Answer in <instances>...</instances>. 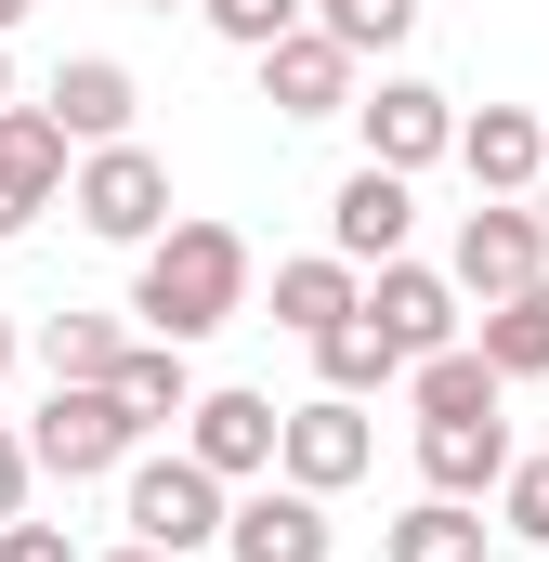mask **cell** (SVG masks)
I'll return each instance as SVG.
<instances>
[{
	"mask_svg": "<svg viewBox=\"0 0 549 562\" xmlns=\"http://www.w3.org/2000/svg\"><path fill=\"white\" fill-rule=\"evenodd\" d=\"M249 288H262L249 236H236V223H210V210H183L157 249H132V327L197 353L210 327H236V314H249Z\"/></svg>",
	"mask_w": 549,
	"mask_h": 562,
	"instance_id": "6da1fadb",
	"label": "cell"
},
{
	"mask_svg": "<svg viewBox=\"0 0 549 562\" xmlns=\"http://www.w3.org/2000/svg\"><path fill=\"white\" fill-rule=\"evenodd\" d=\"M119 524H132L144 550L197 562V550H223V524H236V484H223L197 445H170V458H132V471H119Z\"/></svg>",
	"mask_w": 549,
	"mask_h": 562,
	"instance_id": "7a4b0ae2",
	"label": "cell"
},
{
	"mask_svg": "<svg viewBox=\"0 0 549 562\" xmlns=\"http://www.w3.org/2000/svg\"><path fill=\"white\" fill-rule=\"evenodd\" d=\"M26 445H40V471L53 484H119L144 458V419H132V393L119 380H53L40 393V419H26Z\"/></svg>",
	"mask_w": 549,
	"mask_h": 562,
	"instance_id": "3957f363",
	"label": "cell"
},
{
	"mask_svg": "<svg viewBox=\"0 0 549 562\" xmlns=\"http://www.w3.org/2000/svg\"><path fill=\"white\" fill-rule=\"evenodd\" d=\"M66 210H79V236H105V249H157L183 210H170V157L157 144H92L79 157V183H66Z\"/></svg>",
	"mask_w": 549,
	"mask_h": 562,
	"instance_id": "277c9868",
	"label": "cell"
},
{
	"mask_svg": "<svg viewBox=\"0 0 549 562\" xmlns=\"http://www.w3.org/2000/svg\"><path fill=\"white\" fill-rule=\"evenodd\" d=\"M458 301L484 314V301H524V288L549 276V223H537V196H484L471 223H458Z\"/></svg>",
	"mask_w": 549,
	"mask_h": 562,
	"instance_id": "5b68a950",
	"label": "cell"
},
{
	"mask_svg": "<svg viewBox=\"0 0 549 562\" xmlns=\"http://www.w3.org/2000/svg\"><path fill=\"white\" fill-rule=\"evenodd\" d=\"M354 144H367V157H380V170H445V157H458V92H432V79H406V66H393V79H380V92H354Z\"/></svg>",
	"mask_w": 549,
	"mask_h": 562,
	"instance_id": "8992f818",
	"label": "cell"
},
{
	"mask_svg": "<svg viewBox=\"0 0 549 562\" xmlns=\"http://www.w3.org/2000/svg\"><path fill=\"white\" fill-rule=\"evenodd\" d=\"M223 562H340V524H327V497L314 484H236V524H223Z\"/></svg>",
	"mask_w": 549,
	"mask_h": 562,
	"instance_id": "52a82bcc",
	"label": "cell"
},
{
	"mask_svg": "<svg viewBox=\"0 0 549 562\" xmlns=\"http://www.w3.org/2000/svg\"><path fill=\"white\" fill-rule=\"evenodd\" d=\"M183 445H197L223 484H262L274 458H288V406H274V393H249V380H210V393L183 406Z\"/></svg>",
	"mask_w": 549,
	"mask_h": 562,
	"instance_id": "ba28073f",
	"label": "cell"
},
{
	"mask_svg": "<svg viewBox=\"0 0 549 562\" xmlns=\"http://www.w3.org/2000/svg\"><path fill=\"white\" fill-rule=\"evenodd\" d=\"M406 236H418V183H406V170H380V157H354L340 196H327V249L380 276V262H406Z\"/></svg>",
	"mask_w": 549,
	"mask_h": 562,
	"instance_id": "9c48e42d",
	"label": "cell"
},
{
	"mask_svg": "<svg viewBox=\"0 0 549 562\" xmlns=\"http://www.w3.org/2000/svg\"><path fill=\"white\" fill-rule=\"evenodd\" d=\"M66 183H79V144H66V119H53V105H13V119H0V249H13V236H26V223L66 196Z\"/></svg>",
	"mask_w": 549,
	"mask_h": 562,
	"instance_id": "30bf717a",
	"label": "cell"
},
{
	"mask_svg": "<svg viewBox=\"0 0 549 562\" xmlns=\"http://www.w3.org/2000/svg\"><path fill=\"white\" fill-rule=\"evenodd\" d=\"M249 66H262V105H274V119H354V66H367V53L327 40V26H288L274 53H249Z\"/></svg>",
	"mask_w": 549,
	"mask_h": 562,
	"instance_id": "8fae6325",
	"label": "cell"
},
{
	"mask_svg": "<svg viewBox=\"0 0 549 562\" xmlns=\"http://www.w3.org/2000/svg\"><path fill=\"white\" fill-rule=\"evenodd\" d=\"M288 484H314V497H340V484H367L380 471V431L354 393H314V406H288V458H274Z\"/></svg>",
	"mask_w": 549,
	"mask_h": 562,
	"instance_id": "7c38bea8",
	"label": "cell"
},
{
	"mask_svg": "<svg viewBox=\"0 0 549 562\" xmlns=\"http://www.w3.org/2000/svg\"><path fill=\"white\" fill-rule=\"evenodd\" d=\"M367 314L406 340V367H432V353L471 340V301H458V276H432V262H380L367 276Z\"/></svg>",
	"mask_w": 549,
	"mask_h": 562,
	"instance_id": "4fadbf2b",
	"label": "cell"
},
{
	"mask_svg": "<svg viewBox=\"0 0 549 562\" xmlns=\"http://www.w3.org/2000/svg\"><path fill=\"white\" fill-rule=\"evenodd\" d=\"M40 105L66 119V144H79V157H92V144H132V119H144V79L119 66V53H66Z\"/></svg>",
	"mask_w": 549,
	"mask_h": 562,
	"instance_id": "5bb4252c",
	"label": "cell"
},
{
	"mask_svg": "<svg viewBox=\"0 0 549 562\" xmlns=\"http://www.w3.org/2000/svg\"><path fill=\"white\" fill-rule=\"evenodd\" d=\"M458 170H471V196H537L549 119L537 105H471V119H458Z\"/></svg>",
	"mask_w": 549,
	"mask_h": 562,
	"instance_id": "9a60e30c",
	"label": "cell"
},
{
	"mask_svg": "<svg viewBox=\"0 0 549 562\" xmlns=\"http://www.w3.org/2000/svg\"><path fill=\"white\" fill-rule=\"evenodd\" d=\"M511 484V419H418V497H497Z\"/></svg>",
	"mask_w": 549,
	"mask_h": 562,
	"instance_id": "2e32d148",
	"label": "cell"
},
{
	"mask_svg": "<svg viewBox=\"0 0 549 562\" xmlns=\"http://www.w3.org/2000/svg\"><path fill=\"white\" fill-rule=\"evenodd\" d=\"M340 314H367V262H340V249L274 262V327H288V340H327Z\"/></svg>",
	"mask_w": 549,
	"mask_h": 562,
	"instance_id": "e0dca14e",
	"label": "cell"
},
{
	"mask_svg": "<svg viewBox=\"0 0 549 562\" xmlns=\"http://www.w3.org/2000/svg\"><path fill=\"white\" fill-rule=\"evenodd\" d=\"M406 380V340L380 327V314H340L327 340H314V393H354V406H380Z\"/></svg>",
	"mask_w": 549,
	"mask_h": 562,
	"instance_id": "ac0fdd59",
	"label": "cell"
},
{
	"mask_svg": "<svg viewBox=\"0 0 549 562\" xmlns=\"http://www.w3.org/2000/svg\"><path fill=\"white\" fill-rule=\"evenodd\" d=\"M406 406H418V419H497V406H511V380H497V353H484V340H458V353L406 367Z\"/></svg>",
	"mask_w": 549,
	"mask_h": 562,
	"instance_id": "d6986e66",
	"label": "cell"
},
{
	"mask_svg": "<svg viewBox=\"0 0 549 562\" xmlns=\"http://www.w3.org/2000/svg\"><path fill=\"white\" fill-rule=\"evenodd\" d=\"M484 497H418V510H393V537H380V562H484Z\"/></svg>",
	"mask_w": 549,
	"mask_h": 562,
	"instance_id": "ffe728a7",
	"label": "cell"
},
{
	"mask_svg": "<svg viewBox=\"0 0 549 562\" xmlns=\"http://www.w3.org/2000/svg\"><path fill=\"white\" fill-rule=\"evenodd\" d=\"M132 340L144 327H119V314H40V380H119Z\"/></svg>",
	"mask_w": 549,
	"mask_h": 562,
	"instance_id": "44dd1931",
	"label": "cell"
},
{
	"mask_svg": "<svg viewBox=\"0 0 549 562\" xmlns=\"http://www.w3.org/2000/svg\"><path fill=\"white\" fill-rule=\"evenodd\" d=\"M471 340L497 353V380H549V276L524 288V301H484V314H471Z\"/></svg>",
	"mask_w": 549,
	"mask_h": 562,
	"instance_id": "7402d4cb",
	"label": "cell"
},
{
	"mask_svg": "<svg viewBox=\"0 0 549 562\" xmlns=\"http://www.w3.org/2000/svg\"><path fill=\"white\" fill-rule=\"evenodd\" d=\"M119 393H132V419H144V431H170L183 406H197V393H210V380L183 367V340H132V367H119Z\"/></svg>",
	"mask_w": 549,
	"mask_h": 562,
	"instance_id": "603a6c76",
	"label": "cell"
},
{
	"mask_svg": "<svg viewBox=\"0 0 549 562\" xmlns=\"http://www.w3.org/2000/svg\"><path fill=\"white\" fill-rule=\"evenodd\" d=\"M314 26L354 40V53H406V40H418V0H314Z\"/></svg>",
	"mask_w": 549,
	"mask_h": 562,
	"instance_id": "cb8c5ba5",
	"label": "cell"
},
{
	"mask_svg": "<svg viewBox=\"0 0 549 562\" xmlns=\"http://www.w3.org/2000/svg\"><path fill=\"white\" fill-rule=\"evenodd\" d=\"M210 13V40H236V53H274L288 26H314V0H197Z\"/></svg>",
	"mask_w": 549,
	"mask_h": 562,
	"instance_id": "d4e9b609",
	"label": "cell"
},
{
	"mask_svg": "<svg viewBox=\"0 0 549 562\" xmlns=\"http://www.w3.org/2000/svg\"><path fill=\"white\" fill-rule=\"evenodd\" d=\"M497 537L549 550V445H537V458H511V484H497Z\"/></svg>",
	"mask_w": 549,
	"mask_h": 562,
	"instance_id": "484cf974",
	"label": "cell"
},
{
	"mask_svg": "<svg viewBox=\"0 0 549 562\" xmlns=\"http://www.w3.org/2000/svg\"><path fill=\"white\" fill-rule=\"evenodd\" d=\"M0 562H92L66 524H0Z\"/></svg>",
	"mask_w": 549,
	"mask_h": 562,
	"instance_id": "4316f807",
	"label": "cell"
},
{
	"mask_svg": "<svg viewBox=\"0 0 549 562\" xmlns=\"http://www.w3.org/2000/svg\"><path fill=\"white\" fill-rule=\"evenodd\" d=\"M26 484H40V445L0 431V524H26Z\"/></svg>",
	"mask_w": 549,
	"mask_h": 562,
	"instance_id": "83f0119b",
	"label": "cell"
},
{
	"mask_svg": "<svg viewBox=\"0 0 549 562\" xmlns=\"http://www.w3.org/2000/svg\"><path fill=\"white\" fill-rule=\"evenodd\" d=\"M13 367H26V327H13V314H0V380H13Z\"/></svg>",
	"mask_w": 549,
	"mask_h": 562,
	"instance_id": "f1b7e54d",
	"label": "cell"
},
{
	"mask_svg": "<svg viewBox=\"0 0 549 562\" xmlns=\"http://www.w3.org/2000/svg\"><path fill=\"white\" fill-rule=\"evenodd\" d=\"M92 562H170V550H144V537H119V550H92Z\"/></svg>",
	"mask_w": 549,
	"mask_h": 562,
	"instance_id": "f546056e",
	"label": "cell"
},
{
	"mask_svg": "<svg viewBox=\"0 0 549 562\" xmlns=\"http://www.w3.org/2000/svg\"><path fill=\"white\" fill-rule=\"evenodd\" d=\"M0 119H13V40H0Z\"/></svg>",
	"mask_w": 549,
	"mask_h": 562,
	"instance_id": "4dcf8cb0",
	"label": "cell"
},
{
	"mask_svg": "<svg viewBox=\"0 0 549 562\" xmlns=\"http://www.w3.org/2000/svg\"><path fill=\"white\" fill-rule=\"evenodd\" d=\"M13 26H26V0H0V40H13Z\"/></svg>",
	"mask_w": 549,
	"mask_h": 562,
	"instance_id": "1f68e13d",
	"label": "cell"
},
{
	"mask_svg": "<svg viewBox=\"0 0 549 562\" xmlns=\"http://www.w3.org/2000/svg\"><path fill=\"white\" fill-rule=\"evenodd\" d=\"M537 223H549V170H537Z\"/></svg>",
	"mask_w": 549,
	"mask_h": 562,
	"instance_id": "d6a6232c",
	"label": "cell"
},
{
	"mask_svg": "<svg viewBox=\"0 0 549 562\" xmlns=\"http://www.w3.org/2000/svg\"><path fill=\"white\" fill-rule=\"evenodd\" d=\"M144 13H170V0H144Z\"/></svg>",
	"mask_w": 549,
	"mask_h": 562,
	"instance_id": "836d02e7",
	"label": "cell"
}]
</instances>
